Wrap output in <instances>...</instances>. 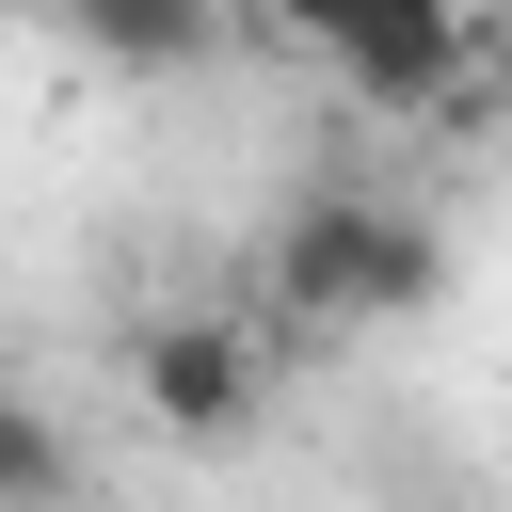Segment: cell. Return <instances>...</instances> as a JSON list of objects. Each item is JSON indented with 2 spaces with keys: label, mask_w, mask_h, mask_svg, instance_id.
<instances>
[{
  "label": "cell",
  "mask_w": 512,
  "mask_h": 512,
  "mask_svg": "<svg viewBox=\"0 0 512 512\" xmlns=\"http://www.w3.org/2000/svg\"><path fill=\"white\" fill-rule=\"evenodd\" d=\"M256 288H272V320L288 336H368V320H416L432 288H448V240H432V208H400V192H304L288 224H272V256H256Z\"/></svg>",
  "instance_id": "obj_1"
},
{
  "label": "cell",
  "mask_w": 512,
  "mask_h": 512,
  "mask_svg": "<svg viewBox=\"0 0 512 512\" xmlns=\"http://www.w3.org/2000/svg\"><path fill=\"white\" fill-rule=\"evenodd\" d=\"M128 416L176 448H240L272 416V336L256 304H144L128 320Z\"/></svg>",
  "instance_id": "obj_2"
},
{
  "label": "cell",
  "mask_w": 512,
  "mask_h": 512,
  "mask_svg": "<svg viewBox=\"0 0 512 512\" xmlns=\"http://www.w3.org/2000/svg\"><path fill=\"white\" fill-rule=\"evenodd\" d=\"M304 64H320L368 128H448V112H480V32H464V16H336V32H304Z\"/></svg>",
  "instance_id": "obj_3"
},
{
  "label": "cell",
  "mask_w": 512,
  "mask_h": 512,
  "mask_svg": "<svg viewBox=\"0 0 512 512\" xmlns=\"http://www.w3.org/2000/svg\"><path fill=\"white\" fill-rule=\"evenodd\" d=\"M80 48H96V64H208L224 32H208V16H80Z\"/></svg>",
  "instance_id": "obj_4"
},
{
  "label": "cell",
  "mask_w": 512,
  "mask_h": 512,
  "mask_svg": "<svg viewBox=\"0 0 512 512\" xmlns=\"http://www.w3.org/2000/svg\"><path fill=\"white\" fill-rule=\"evenodd\" d=\"M480 112H512V32H480Z\"/></svg>",
  "instance_id": "obj_5"
}]
</instances>
